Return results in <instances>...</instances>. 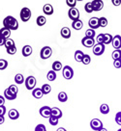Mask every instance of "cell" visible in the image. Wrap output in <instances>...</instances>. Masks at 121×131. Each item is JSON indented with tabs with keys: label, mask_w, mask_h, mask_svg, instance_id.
<instances>
[{
	"label": "cell",
	"mask_w": 121,
	"mask_h": 131,
	"mask_svg": "<svg viewBox=\"0 0 121 131\" xmlns=\"http://www.w3.org/2000/svg\"><path fill=\"white\" fill-rule=\"evenodd\" d=\"M3 25L5 28H8L9 30H17L18 28V22L17 20L12 16H6L3 20Z\"/></svg>",
	"instance_id": "cell-1"
},
{
	"label": "cell",
	"mask_w": 121,
	"mask_h": 131,
	"mask_svg": "<svg viewBox=\"0 0 121 131\" xmlns=\"http://www.w3.org/2000/svg\"><path fill=\"white\" fill-rule=\"evenodd\" d=\"M62 74H63V77L65 78V79L70 80L74 76V70H73V69H72L70 66H65L62 70Z\"/></svg>",
	"instance_id": "cell-2"
},
{
	"label": "cell",
	"mask_w": 121,
	"mask_h": 131,
	"mask_svg": "<svg viewBox=\"0 0 121 131\" xmlns=\"http://www.w3.org/2000/svg\"><path fill=\"white\" fill-rule=\"evenodd\" d=\"M21 19L23 22H26V21H28L30 19V17H31V11H30L29 8H27V7H24V8L21 9Z\"/></svg>",
	"instance_id": "cell-3"
},
{
	"label": "cell",
	"mask_w": 121,
	"mask_h": 131,
	"mask_svg": "<svg viewBox=\"0 0 121 131\" xmlns=\"http://www.w3.org/2000/svg\"><path fill=\"white\" fill-rule=\"evenodd\" d=\"M51 54H52V49L50 48V46H44L40 51V57L42 58L43 60H46L51 56Z\"/></svg>",
	"instance_id": "cell-4"
},
{
	"label": "cell",
	"mask_w": 121,
	"mask_h": 131,
	"mask_svg": "<svg viewBox=\"0 0 121 131\" xmlns=\"http://www.w3.org/2000/svg\"><path fill=\"white\" fill-rule=\"evenodd\" d=\"M25 87H26V89L27 90H33L35 89V86H36V78L34 77V76H28V77L25 79Z\"/></svg>",
	"instance_id": "cell-5"
},
{
	"label": "cell",
	"mask_w": 121,
	"mask_h": 131,
	"mask_svg": "<svg viewBox=\"0 0 121 131\" xmlns=\"http://www.w3.org/2000/svg\"><path fill=\"white\" fill-rule=\"evenodd\" d=\"M68 16L70 17V19L73 21L79 19V11L77 8H70L68 12Z\"/></svg>",
	"instance_id": "cell-6"
},
{
	"label": "cell",
	"mask_w": 121,
	"mask_h": 131,
	"mask_svg": "<svg viewBox=\"0 0 121 131\" xmlns=\"http://www.w3.org/2000/svg\"><path fill=\"white\" fill-rule=\"evenodd\" d=\"M105 52V45L104 43H96L93 46V53L96 56H101Z\"/></svg>",
	"instance_id": "cell-7"
},
{
	"label": "cell",
	"mask_w": 121,
	"mask_h": 131,
	"mask_svg": "<svg viewBox=\"0 0 121 131\" xmlns=\"http://www.w3.org/2000/svg\"><path fill=\"white\" fill-rule=\"evenodd\" d=\"M90 127L93 130L98 131L100 130L101 128H103V123L99 119H93L90 122Z\"/></svg>",
	"instance_id": "cell-8"
},
{
	"label": "cell",
	"mask_w": 121,
	"mask_h": 131,
	"mask_svg": "<svg viewBox=\"0 0 121 131\" xmlns=\"http://www.w3.org/2000/svg\"><path fill=\"white\" fill-rule=\"evenodd\" d=\"M92 3V8L93 12H99L102 9L104 8V2L103 0H93Z\"/></svg>",
	"instance_id": "cell-9"
},
{
	"label": "cell",
	"mask_w": 121,
	"mask_h": 131,
	"mask_svg": "<svg viewBox=\"0 0 121 131\" xmlns=\"http://www.w3.org/2000/svg\"><path fill=\"white\" fill-rule=\"evenodd\" d=\"M39 113L43 118H50L51 116V108L50 106H43L39 110Z\"/></svg>",
	"instance_id": "cell-10"
},
{
	"label": "cell",
	"mask_w": 121,
	"mask_h": 131,
	"mask_svg": "<svg viewBox=\"0 0 121 131\" xmlns=\"http://www.w3.org/2000/svg\"><path fill=\"white\" fill-rule=\"evenodd\" d=\"M81 43L83 46L85 47H93L95 45V40L92 39V38H87L84 37L82 40H81Z\"/></svg>",
	"instance_id": "cell-11"
},
{
	"label": "cell",
	"mask_w": 121,
	"mask_h": 131,
	"mask_svg": "<svg viewBox=\"0 0 121 131\" xmlns=\"http://www.w3.org/2000/svg\"><path fill=\"white\" fill-rule=\"evenodd\" d=\"M88 25H89L90 29H93V30L99 28V27H100V25H99V18L96 17V16L91 17V18L89 19V21H88Z\"/></svg>",
	"instance_id": "cell-12"
},
{
	"label": "cell",
	"mask_w": 121,
	"mask_h": 131,
	"mask_svg": "<svg viewBox=\"0 0 121 131\" xmlns=\"http://www.w3.org/2000/svg\"><path fill=\"white\" fill-rule=\"evenodd\" d=\"M111 45L114 47V49H120L121 48V36L116 35L113 38Z\"/></svg>",
	"instance_id": "cell-13"
},
{
	"label": "cell",
	"mask_w": 121,
	"mask_h": 131,
	"mask_svg": "<svg viewBox=\"0 0 121 131\" xmlns=\"http://www.w3.org/2000/svg\"><path fill=\"white\" fill-rule=\"evenodd\" d=\"M43 12L46 16H51L53 14V7L50 4H46L43 7Z\"/></svg>",
	"instance_id": "cell-14"
},
{
	"label": "cell",
	"mask_w": 121,
	"mask_h": 131,
	"mask_svg": "<svg viewBox=\"0 0 121 131\" xmlns=\"http://www.w3.org/2000/svg\"><path fill=\"white\" fill-rule=\"evenodd\" d=\"M32 95H33L35 98H37V99L42 98L43 95H44V94H43V92H42V89H41V88H35V89H33V90H32Z\"/></svg>",
	"instance_id": "cell-15"
},
{
	"label": "cell",
	"mask_w": 121,
	"mask_h": 131,
	"mask_svg": "<svg viewBox=\"0 0 121 131\" xmlns=\"http://www.w3.org/2000/svg\"><path fill=\"white\" fill-rule=\"evenodd\" d=\"M62 111L60 110L59 108L57 107H53V108H51V116L52 117H55V118H57V119H60V118H62Z\"/></svg>",
	"instance_id": "cell-16"
},
{
	"label": "cell",
	"mask_w": 121,
	"mask_h": 131,
	"mask_svg": "<svg viewBox=\"0 0 121 131\" xmlns=\"http://www.w3.org/2000/svg\"><path fill=\"white\" fill-rule=\"evenodd\" d=\"M8 116L11 119H17L20 118V113L16 109H11L8 112Z\"/></svg>",
	"instance_id": "cell-17"
},
{
	"label": "cell",
	"mask_w": 121,
	"mask_h": 131,
	"mask_svg": "<svg viewBox=\"0 0 121 131\" xmlns=\"http://www.w3.org/2000/svg\"><path fill=\"white\" fill-rule=\"evenodd\" d=\"M60 34H61L62 38H64V39H70V37H71V30L68 27H63L61 29V31H60Z\"/></svg>",
	"instance_id": "cell-18"
},
{
	"label": "cell",
	"mask_w": 121,
	"mask_h": 131,
	"mask_svg": "<svg viewBox=\"0 0 121 131\" xmlns=\"http://www.w3.org/2000/svg\"><path fill=\"white\" fill-rule=\"evenodd\" d=\"M32 47L30 46V45H24L23 47H22V55L24 56V57H28L30 56L31 54H32Z\"/></svg>",
	"instance_id": "cell-19"
},
{
	"label": "cell",
	"mask_w": 121,
	"mask_h": 131,
	"mask_svg": "<svg viewBox=\"0 0 121 131\" xmlns=\"http://www.w3.org/2000/svg\"><path fill=\"white\" fill-rule=\"evenodd\" d=\"M0 35L4 38L5 40L10 39V36H11V30H9L8 28H5V27H3V28L0 29Z\"/></svg>",
	"instance_id": "cell-20"
},
{
	"label": "cell",
	"mask_w": 121,
	"mask_h": 131,
	"mask_svg": "<svg viewBox=\"0 0 121 131\" xmlns=\"http://www.w3.org/2000/svg\"><path fill=\"white\" fill-rule=\"evenodd\" d=\"M72 27L75 29V30H80V29L83 27V23L80 19H78V20L73 21L72 23Z\"/></svg>",
	"instance_id": "cell-21"
},
{
	"label": "cell",
	"mask_w": 121,
	"mask_h": 131,
	"mask_svg": "<svg viewBox=\"0 0 121 131\" xmlns=\"http://www.w3.org/2000/svg\"><path fill=\"white\" fill-rule=\"evenodd\" d=\"M4 97H5V99H8V100H14V99L17 98V95L13 94L8 89H6V90L4 91Z\"/></svg>",
	"instance_id": "cell-22"
},
{
	"label": "cell",
	"mask_w": 121,
	"mask_h": 131,
	"mask_svg": "<svg viewBox=\"0 0 121 131\" xmlns=\"http://www.w3.org/2000/svg\"><path fill=\"white\" fill-rule=\"evenodd\" d=\"M46 22V18L44 16H39L36 19V23L38 26H44Z\"/></svg>",
	"instance_id": "cell-23"
},
{
	"label": "cell",
	"mask_w": 121,
	"mask_h": 131,
	"mask_svg": "<svg viewBox=\"0 0 121 131\" xmlns=\"http://www.w3.org/2000/svg\"><path fill=\"white\" fill-rule=\"evenodd\" d=\"M84 56V53L81 50H77L75 52V60L77 62H81L82 61V58Z\"/></svg>",
	"instance_id": "cell-24"
},
{
	"label": "cell",
	"mask_w": 121,
	"mask_h": 131,
	"mask_svg": "<svg viewBox=\"0 0 121 131\" xmlns=\"http://www.w3.org/2000/svg\"><path fill=\"white\" fill-rule=\"evenodd\" d=\"M113 38V37L110 34H104V41H103V43L104 45H109V43H111Z\"/></svg>",
	"instance_id": "cell-25"
},
{
	"label": "cell",
	"mask_w": 121,
	"mask_h": 131,
	"mask_svg": "<svg viewBox=\"0 0 121 131\" xmlns=\"http://www.w3.org/2000/svg\"><path fill=\"white\" fill-rule=\"evenodd\" d=\"M46 78L49 81H54L56 79V72L54 70H50L46 74Z\"/></svg>",
	"instance_id": "cell-26"
},
{
	"label": "cell",
	"mask_w": 121,
	"mask_h": 131,
	"mask_svg": "<svg viewBox=\"0 0 121 131\" xmlns=\"http://www.w3.org/2000/svg\"><path fill=\"white\" fill-rule=\"evenodd\" d=\"M68 99V95L65 92H60L58 94V100L60 102H66Z\"/></svg>",
	"instance_id": "cell-27"
},
{
	"label": "cell",
	"mask_w": 121,
	"mask_h": 131,
	"mask_svg": "<svg viewBox=\"0 0 121 131\" xmlns=\"http://www.w3.org/2000/svg\"><path fill=\"white\" fill-rule=\"evenodd\" d=\"M100 112L102 113V114H104V115L109 114V105H108V104H106V103L102 104V105L100 106Z\"/></svg>",
	"instance_id": "cell-28"
},
{
	"label": "cell",
	"mask_w": 121,
	"mask_h": 131,
	"mask_svg": "<svg viewBox=\"0 0 121 131\" xmlns=\"http://www.w3.org/2000/svg\"><path fill=\"white\" fill-rule=\"evenodd\" d=\"M15 81H16L17 84H22V83L25 81V79L21 73H17V74H16V76H15Z\"/></svg>",
	"instance_id": "cell-29"
},
{
	"label": "cell",
	"mask_w": 121,
	"mask_h": 131,
	"mask_svg": "<svg viewBox=\"0 0 121 131\" xmlns=\"http://www.w3.org/2000/svg\"><path fill=\"white\" fill-rule=\"evenodd\" d=\"M61 69H62V64L59 61L53 62V64H52V70L59 71V70H61Z\"/></svg>",
	"instance_id": "cell-30"
},
{
	"label": "cell",
	"mask_w": 121,
	"mask_h": 131,
	"mask_svg": "<svg viewBox=\"0 0 121 131\" xmlns=\"http://www.w3.org/2000/svg\"><path fill=\"white\" fill-rule=\"evenodd\" d=\"M111 57H113V61H114V60L121 59V50L120 49H115V50L113 52V54H111Z\"/></svg>",
	"instance_id": "cell-31"
},
{
	"label": "cell",
	"mask_w": 121,
	"mask_h": 131,
	"mask_svg": "<svg viewBox=\"0 0 121 131\" xmlns=\"http://www.w3.org/2000/svg\"><path fill=\"white\" fill-rule=\"evenodd\" d=\"M41 89H42V92L44 94H48L51 92V87H50V85H49V84H44Z\"/></svg>",
	"instance_id": "cell-32"
},
{
	"label": "cell",
	"mask_w": 121,
	"mask_h": 131,
	"mask_svg": "<svg viewBox=\"0 0 121 131\" xmlns=\"http://www.w3.org/2000/svg\"><path fill=\"white\" fill-rule=\"evenodd\" d=\"M15 41H14V40H12V39H7L6 41H5V45L4 46L6 47V49L10 48V47H13V46H15Z\"/></svg>",
	"instance_id": "cell-33"
},
{
	"label": "cell",
	"mask_w": 121,
	"mask_h": 131,
	"mask_svg": "<svg viewBox=\"0 0 121 131\" xmlns=\"http://www.w3.org/2000/svg\"><path fill=\"white\" fill-rule=\"evenodd\" d=\"M95 35H96V33H95V30H93V29H88V30H86V32H85V37L87 38L94 39Z\"/></svg>",
	"instance_id": "cell-34"
},
{
	"label": "cell",
	"mask_w": 121,
	"mask_h": 131,
	"mask_svg": "<svg viewBox=\"0 0 121 131\" xmlns=\"http://www.w3.org/2000/svg\"><path fill=\"white\" fill-rule=\"evenodd\" d=\"M99 25H100V27H106L108 25V19L104 16L100 17L99 18Z\"/></svg>",
	"instance_id": "cell-35"
},
{
	"label": "cell",
	"mask_w": 121,
	"mask_h": 131,
	"mask_svg": "<svg viewBox=\"0 0 121 131\" xmlns=\"http://www.w3.org/2000/svg\"><path fill=\"white\" fill-rule=\"evenodd\" d=\"M90 62H91V58H90V56L87 55V54H84L81 63H82L83 65H89V64H90Z\"/></svg>",
	"instance_id": "cell-36"
},
{
	"label": "cell",
	"mask_w": 121,
	"mask_h": 131,
	"mask_svg": "<svg viewBox=\"0 0 121 131\" xmlns=\"http://www.w3.org/2000/svg\"><path fill=\"white\" fill-rule=\"evenodd\" d=\"M7 67H8V62L5 59H0V70L7 69Z\"/></svg>",
	"instance_id": "cell-37"
},
{
	"label": "cell",
	"mask_w": 121,
	"mask_h": 131,
	"mask_svg": "<svg viewBox=\"0 0 121 131\" xmlns=\"http://www.w3.org/2000/svg\"><path fill=\"white\" fill-rule=\"evenodd\" d=\"M84 10H85V12L88 13V14H90V13L93 12V8H92V3L91 2H87L85 6H84Z\"/></svg>",
	"instance_id": "cell-38"
},
{
	"label": "cell",
	"mask_w": 121,
	"mask_h": 131,
	"mask_svg": "<svg viewBox=\"0 0 121 131\" xmlns=\"http://www.w3.org/2000/svg\"><path fill=\"white\" fill-rule=\"evenodd\" d=\"M58 119L57 118H55V117H52V116H50V118H49V122L51 125H57L58 124Z\"/></svg>",
	"instance_id": "cell-39"
},
{
	"label": "cell",
	"mask_w": 121,
	"mask_h": 131,
	"mask_svg": "<svg viewBox=\"0 0 121 131\" xmlns=\"http://www.w3.org/2000/svg\"><path fill=\"white\" fill-rule=\"evenodd\" d=\"M8 90L10 91L13 94H15V95H17V92H18V89H17V87L16 86V85H11V86L8 88Z\"/></svg>",
	"instance_id": "cell-40"
},
{
	"label": "cell",
	"mask_w": 121,
	"mask_h": 131,
	"mask_svg": "<svg viewBox=\"0 0 121 131\" xmlns=\"http://www.w3.org/2000/svg\"><path fill=\"white\" fill-rule=\"evenodd\" d=\"M66 4L68 5L70 8H76L77 0H66Z\"/></svg>",
	"instance_id": "cell-41"
},
{
	"label": "cell",
	"mask_w": 121,
	"mask_h": 131,
	"mask_svg": "<svg viewBox=\"0 0 121 131\" xmlns=\"http://www.w3.org/2000/svg\"><path fill=\"white\" fill-rule=\"evenodd\" d=\"M16 52H17V47H16V45L7 49V53L10 54V55H14V54H16Z\"/></svg>",
	"instance_id": "cell-42"
},
{
	"label": "cell",
	"mask_w": 121,
	"mask_h": 131,
	"mask_svg": "<svg viewBox=\"0 0 121 131\" xmlns=\"http://www.w3.org/2000/svg\"><path fill=\"white\" fill-rule=\"evenodd\" d=\"M35 131H46V128L44 124H38L35 127Z\"/></svg>",
	"instance_id": "cell-43"
},
{
	"label": "cell",
	"mask_w": 121,
	"mask_h": 131,
	"mask_svg": "<svg viewBox=\"0 0 121 131\" xmlns=\"http://www.w3.org/2000/svg\"><path fill=\"white\" fill-rule=\"evenodd\" d=\"M113 66H114L115 69H120L121 68V59L114 60V61H113Z\"/></svg>",
	"instance_id": "cell-44"
},
{
	"label": "cell",
	"mask_w": 121,
	"mask_h": 131,
	"mask_svg": "<svg viewBox=\"0 0 121 131\" xmlns=\"http://www.w3.org/2000/svg\"><path fill=\"white\" fill-rule=\"evenodd\" d=\"M115 122H116L117 124L121 125V112H118V113L115 115Z\"/></svg>",
	"instance_id": "cell-45"
},
{
	"label": "cell",
	"mask_w": 121,
	"mask_h": 131,
	"mask_svg": "<svg viewBox=\"0 0 121 131\" xmlns=\"http://www.w3.org/2000/svg\"><path fill=\"white\" fill-rule=\"evenodd\" d=\"M104 41V34H100L97 36V43H103Z\"/></svg>",
	"instance_id": "cell-46"
},
{
	"label": "cell",
	"mask_w": 121,
	"mask_h": 131,
	"mask_svg": "<svg viewBox=\"0 0 121 131\" xmlns=\"http://www.w3.org/2000/svg\"><path fill=\"white\" fill-rule=\"evenodd\" d=\"M6 112H7V109H6V107L3 105V106H0V116H2V117H4V115L6 114Z\"/></svg>",
	"instance_id": "cell-47"
},
{
	"label": "cell",
	"mask_w": 121,
	"mask_h": 131,
	"mask_svg": "<svg viewBox=\"0 0 121 131\" xmlns=\"http://www.w3.org/2000/svg\"><path fill=\"white\" fill-rule=\"evenodd\" d=\"M111 3L114 6H119L121 4V0H111Z\"/></svg>",
	"instance_id": "cell-48"
},
{
	"label": "cell",
	"mask_w": 121,
	"mask_h": 131,
	"mask_svg": "<svg viewBox=\"0 0 121 131\" xmlns=\"http://www.w3.org/2000/svg\"><path fill=\"white\" fill-rule=\"evenodd\" d=\"M4 104H5V97L2 96V95H0V106H3Z\"/></svg>",
	"instance_id": "cell-49"
},
{
	"label": "cell",
	"mask_w": 121,
	"mask_h": 131,
	"mask_svg": "<svg viewBox=\"0 0 121 131\" xmlns=\"http://www.w3.org/2000/svg\"><path fill=\"white\" fill-rule=\"evenodd\" d=\"M5 41H6V40H5L4 38H3L2 36H1V35H0V46H1V45H5Z\"/></svg>",
	"instance_id": "cell-50"
},
{
	"label": "cell",
	"mask_w": 121,
	"mask_h": 131,
	"mask_svg": "<svg viewBox=\"0 0 121 131\" xmlns=\"http://www.w3.org/2000/svg\"><path fill=\"white\" fill-rule=\"evenodd\" d=\"M4 122H5V118L2 117V116H0V124H3Z\"/></svg>",
	"instance_id": "cell-51"
},
{
	"label": "cell",
	"mask_w": 121,
	"mask_h": 131,
	"mask_svg": "<svg viewBox=\"0 0 121 131\" xmlns=\"http://www.w3.org/2000/svg\"><path fill=\"white\" fill-rule=\"evenodd\" d=\"M56 131H67V130L65 129V128H63V127H59V128Z\"/></svg>",
	"instance_id": "cell-52"
},
{
	"label": "cell",
	"mask_w": 121,
	"mask_h": 131,
	"mask_svg": "<svg viewBox=\"0 0 121 131\" xmlns=\"http://www.w3.org/2000/svg\"><path fill=\"white\" fill-rule=\"evenodd\" d=\"M98 131H108V130H107L106 128H104V127H103V128H101L100 130H98Z\"/></svg>",
	"instance_id": "cell-53"
},
{
	"label": "cell",
	"mask_w": 121,
	"mask_h": 131,
	"mask_svg": "<svg viewBox=\"0 0 121 131\" xmlns=\"http://www.w3.org/2000/svg\"><path fill=\"white\" fill-rule=\"evenodd\" d=\"M117 131H121V128H120V129H118V130H117Z\"/></svg>",
	"instance_id": "cell-54"
},
{
	"label": "cell",
	"mask_w": 121,
	"mask_h": 131,
	"mask_svg": "<svg viewBox=\"0 0 121 131\" xmlns=\"http://www.w3.org/2000/svg\"><path fill=\"white\" fill-rule=\"evenodd\" d=\"M77 1H82V0H77Z\"/></svg>",
	"instance_id": "cell-55"
}]
</instances>
